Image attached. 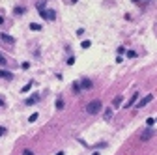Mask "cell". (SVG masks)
<instances>
[{
  "label": "cell",
  "mask_w": 157,
  "mask_h": 155,
  "mask_svg": "<svg viewBox=\"0 0 157 155\" xmlns=\"http://www.w3.org/2000/svg\"><path fill=\"white\" fill-rule=\"evenodd\" d=\"M56 108H58V110H62V108H64V101H62V99H58V101H56Z\"/></svg>",
  "instance_id": "obj_12"
},
{
  "label": "cell",
  "mask_w": 157,
  "mask_h": 155,
  "mask_svg": "<svg viewBox=\"0 0 157 155\" xmlns=\"http://www.w3.org/2000/svg\"><path fill=\"white\" fill-rule=\"evenodd\" d=\"M23 155H34V153H32L30 149H24V151H23Z\"/></svg>",
  "instance_id": "obj_20"
},
{
  "label": "cell",
  "mask_w": 157,
  "mask_h": 155,
  "mask_svg": "<svg viewBox=\"0 0 157 155\" xmlns=\"http://www.w3.org/2000/svg\"><path fill=\"white\" fill-rule=\"evenodd\" d=\"M101 108H103L101 101H99V99H95V101H90V103L86 105V112H88V114H97Z\"/></svg>",
  "instance_id": "obj_1"
},
{
  "label": "cell",
  "mask_w": 157,
  "mask_h": 155,
  "mask_svg": "<svg viewBox=\"0 0 157 155\" xmlns=\"http://www.w3.org/2000/svg\"><path fill=\"white\" fill-rule=\"evenodd\" d=\"M4 133H6V129H0V135H4Z\"/></svg>",
  "instance_id": "obj_22"
},
{
  "label": "cell",
  "mask_w": 157,
  "mask_h": 155,
  "mask_svg": "<svg viewBox=\"0 0 157 155\" xmlns=\"http://www.w3.org/2000/svg\"><path fill=\"white\" fill-rule=\"evenodd\" d=\"M78 86H81L82 90H90V88H92V80H88V79H82V82L78 84Z\"/></svg>",
  "instance_id": "obj_7"
},
{
  "label": "cell",
  "mask_w": 157,
  "mask_h": 155,
  "mask_svg": "<svg viewBox=\"0 0 157 155\" xmlns=\"http://www.w3.org/2000/svg\"><path fill=\"white\" fill-rule=\"evenodd\" d=\"M0 41H2L4 45H8V47L15 45V37L9 36V34H6V32H0Z\"/></svg>",
  "instance_id": "obj_2"
},
{
  "label": "cell",
  "mask_w": 157,
  "mask_h": 155,
  "mask_svg": "<svg viewBox=\"0 0 157 155\" xmlns=\"http://www.w3.org/2000/svg\"><path fill=\"white\" fill-rule=\"evenodd\" d=\"M0 65H6V58H4L2 54H0Z\"/></svg>",
  "instance_id": "obj_19"
},
{
  "label": "cell",
  "mask_w": 157,
  "mask_h": 155,
  "mask_svg": "<svg viewBox=\"0 0 157 155\" xmlns=\"http://www.w3.org/2000/svg\"><path fill=\"white\" fill-rule=\"evenodd\" d=\"M39 15H41L43 19H47V21H54L56 19V13L52 9H39Z\"/></svg>",
  "instance_id": "obj_3"
},
{
  "label": "cell",
  "mask_w": 157,
  "mask_h": 155,
  "mask_svg": "<svg viewBox=\"0 0 157 155\" xmlns=\"http://www.w3.org/2000/svg\"><path fill=\"white\" fill-rule=\"evenodd\" d=\"M146 125H148V127L153 125V118H148V120H146Z\"/></svg>",
  "instance_id": "obj_18"
},
{
  "label": "cell",
  "mask_w": 157,
  "mask_h": 155,
  "mask_svg": "<svg viewBox=\"0 0 157 155\" xmlns=\"http://www.w3.org/2000/svg\"><path fill=\"white\" fill-rule=\"evenodd\" d=\"M2 23H4V19H2V17H0V25H2Z\"/></svg>",
  "instance_id": "obj_25"
},
{
  "label": "cell",
  "mask_w": 157,
  "mask_h": 155,
  "mask_svg": "<svg viewBox=\"0 0 157 155\" xmlns=\"http://www.w3.org/2000/svg\"><path fill=\"white\" fill-rule=\"evenodd\" d=\"M56 155H64V151H58V153H56Z\"/></svg>",
  "instance_id": "obj_23"
},
{
  "label": "cell",
  "mask_w": 157,
  "mask_h": 155,
  "mask_svg": "<svg viewBox=\"0 0 157 155\" xmlns=\"http://www.w3.org/2000/svg\"><path fill=\"white\" fill-rule=\"evenodd\" d=\"M73 2H77V0H73Z\"/></svg>",
  "instance_id": "obj_26"
},
{
  "label": "cell",
  "mask_w": 157,
  "mask_h": 155,
  "mask_svg": "<svg viewBox=\"0 0 157 155\" xmlns=\"http://www.w3.org/2000/svg\"><path fill=\"white\" fill-rule=\"evenodd\" d=\"M0 106H4V99L2 97H0Z\"/></svg>",
  "instance_id": "obj_21"
},
{
  "label": "cell",
  "mask_w": 157,
  "mask_h": 155,
  "mask_svg": "<svg viewBox=\"0 0 157 155\" xmlns=\"http://www.w3.org/2000/svg\"><path fill=\"white\" fill-rule=\"evenodd\" d=\"M13 13H17V15H21V13H24V8H17Z\"/></svg>",
  "instance_id": "obj_14"
},
{
  "label": "cell",
  "mask_w": 157,
  "mask_h": 155,
  "mask_svg": "<svg viewBox=\"0 0 157 155\" xmlns=\"http://www.w3.org/2000/svg\"><path fill=\"white\" fill-rule=\"evenodd\" d=\"M81 47H82V49H88V47H90V41H88V39L82 41V45H81Z\"/></svg>",
  "instance_id": "obj_15"
},
{
  "label": "cell",
  "mask_w": 157,
  "mask_h": 155,
  "mask_svg": "<svg viewBox=\"0 0 157 155\" xmlns=\"http://www.w3.org/2000/svg\"><path fill=\"white\" fill-rule=\"evenodd\" d=\"M133 2H144V0H133Z\"/></svg>",
  "instance_id": "obj_24"
},
{
  "label": "cell",
  "mask_w": 157,
  "mask_h": 155,
  "mask_svg": "<svg viewBox=\"0 0 157 155\" xmlns=\"http://www.w3.org/2000/svg\"><path fill=\"white\" fill-rule=\"evenodd\" d=\"M73 90L78 94V92H81V86H78V84H73Z\"/></svg>",
  "instance_id": "obj_17"
},
{
  "label": "cell",
  "mask_w": 157,
  "mask_h": 155,
  "mask_svg": "<svg viewBox=\"0 0 157 155\" xmlns=\"http://www.w3.org/2000/svg\"><path fill=\"white\" fill-rule=\"evenodd\" d=\"M0 79H6V80H11V79H13V75H11L9 71H4V69H0Z\"/></svg>",
  "instance_id": "obj_8"
},
{
  "label": "cell",
  "mask_w": 157,
  "mask_h": 155,
  "mask_svg": "<svg viewBox=\"0 0 157 155\" xmlns=\"http://www.w3.org/2000/svg\"><path fill=\"white\" fill-rule=\"evenodd\" d=\"M30 28H32V30H36V32H37V30H41V26L36 25V23H32V25H30Z\"/></svg>",
  "instance_id": "obj_13"
},
{
  "label": "cell",
  "mask_w": 157,
  "mask_h": 155,
  "mask_svg": "<svg viewBox=\"0 0 157 155\" xmlns=\"http://www.w3.org/2000/svg\"><path fill=\"white\" fill-rule=\"evenodd\" d=\"M135 103H139V94H136V92H135V95H133V97H131V99L125 103V108H131Z\"/></svg>",
  "instance_id": "obj_6"
},
{
  "label": "cell",
  "mask_w": 157,
  "mask_h": 155,
  "mask_svg": "<svg viewBox=\"0 0 157 155\" xmlns=\"http://www.w3.org/2000/svg\"><path fill=\"white\" fill-rule=\"evenodd\" d=\"M30 88H32V82H30V84H26V86H23V92H28Z\"/></svg>",
  "instance_id": "obj_16"
},
{
  "label": "cell",
  "mask_w": 157,
  "mask_h": 155,
  "mask_svg": "<svg viewBox=\"0 0 157 155\" xmlns=\"http://www.w3.org/2000/svg\"><path fill=\"white\" fill-rule=\"evenodd\" d=\"M151 99H153V95H146L144 99H140L139 103H136V106H139V108H142V106H146V105H148V103H150Z\"/></svg>",
  "instance_id": "obj_5"
},
{
  "label": "cell",
  "mask_w": 157,
  "mask_h": 155,
  "mask_svg": "<svg viewBox=\"0 0 157 155\" xmlns=\"http://www.w3.org/2000/svg\"><path fill=\"white\" fill-rule=\"evenodd\" d=\"M151 137H153V131L148 127V129L142 133V135H140V140H142V142H146V140H148V138H151Z\"/></svg>",
  "instance_id": "obj_4"
},
{
  "label": "cell",
  "mask_w": 157,
  "mask_h": 155,
  "mask_svg": "<svg viewBox=\"0 0 157 155\" xmlns=\"http://www.w3.org/2000/svg\"><path fill=\"white\" fill-rule=\"evenodd\" d=\"M112 118V108H107V112H105V120H110Z\"/></svg>",
  "instance_id": "obj_11"
},
{
  "label": "cell",
  "mask_w": 157,
  "mask_h": 155,
  "mask_svg": "<svg viewBox=\"0 0 157 155\" xmlns=\"http://www.w3.org/2000/svg\"><path fill=\"white\" fill-rule=\"evenodd\" d=\"M122 101H124V97H122V95H118V97H114L112 105H114V106H120V105H122Z\"/></svg>",
  "instance_id": "obj_10"
},
{
  "label": "cell",
  "mask_w": 157,
  "mask_h": 155,
  "mask_svg": "<svg viewBox=\"0 0 157 155\" xmlns=\"http://www.w3.org/2000/svg\"><path fill=\"white\" fill-rule=\"evenodd\" d=\"M37 101H39V95H36V97H28V99H26L24 103H26V105L30 106V105H34V103H37Z\"/></svg>",
  "instance_id": "obj_9"
}]
</instances>
